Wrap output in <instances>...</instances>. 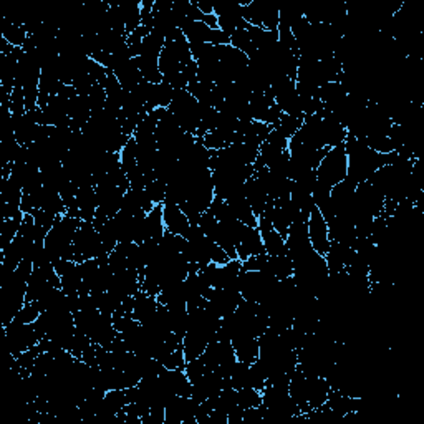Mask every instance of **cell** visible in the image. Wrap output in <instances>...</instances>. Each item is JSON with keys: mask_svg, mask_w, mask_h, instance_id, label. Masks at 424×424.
Listing matches in <instances>:
<instances>
[{"mask_svg": "<svg viewBox=\"0 0 424 424\" xmlns=\"http://www.w3.org/2000/svg\"><path fill=\"white\" fill-rule=\"evenodd\" d=\"M353 197L354 201H357L363 209L370 212L373 218H378V215L383 214L384 196L370 183V181H363V183L358 184L357 189H354Z\"/></svg>", "mask_w": 424, "mask_h": 424, "instance_id": "cell-10", "label": "cell"}, {"mask_svg": "<svg viewBox=\"0 0 424 424\" xmlns=\"http://www.w3.org/2000/svg\"><path fill=\"white\" fill-rule=\"evenodd\" d=\"M158 305H159L158 298L140 290V292L135 295V309H133V317H135L142 325V323H146L151 317H153L154 311L158 310Z\"/></svg>", "mask_w": 424, "mask_h": 424, "instance_id": "cell-23", "label": "cell"}, {"mask_svg": "<svg viewBox=\"0 0 424 424\" xmlns=\"http://www.w3.org/2000/svg\"><path fill=\"white\" fill-rule=\"evenodd\" d=\"M288 395L293 401H295L298 409H300L302 416H305L307 413H310V406H309V403H307V398H305V375L302 373L298 368H295L293 373L290 375Z\"/></svg>", "mask_w": 424, "mask_h": 424, "instance_id": "cell-22", "label": "cell"}, {"mask_svg": "<svg viewBox=\"0 0 424 424\" xmlns=\"http://www.w3.org/2000/svg\"><path fill=\"white\" fill-rule=\"evenodd\" d=\"M261 19H262V28L267 32H277L280 25V8H277L270 3L262 2L261 3Z\"/></svg>", "mask_w": 424, "mask_h": 424, "instance_id": "cell-35", "label": "cell"}, {"mask_svg": "<svg viewBox=\"0 0 424 424\" xmlns=\"http://www.w3.org/2000/svg\"><path fill=\"white\" fill-rule=\"evenodd\" d=\"M322 124H323V136H325V146L327 148H335V146L343 145L347 141L348 131L343 124L340 123L335 115L327 111L323 108L322 115Z\"/></svg>", "mask_w": 424, "mask_h": 424, "instance_id": "cell-12", "label": "cell"}, {"mask_svg": "<svg viewBox=\"0 0 424 424\" xmlns=\"http://www.w3.org/2000/svg\"><path fill=\"white\" fill-rule=\"evenodd\" d=\"M226 202L229 206H231L234 215H236V218L239 219L240 222H244L245 226H249V227H257L259 218L254 214L252 207H250L245 196H237V197H234V199H231V201H226Z\"/></svg>", "mask_w": 424, "mask_h": 424, "instance_id": "cell-24", "label": "cell"}, {"mask_svg": "<svg viewBox=\"0 0 424 424\" xmlns=\"http://www.w3.org/2000/svg\"><path fill=\"white\" fill-rule=\"evenodd\" d=\"M159 380L166 384L168 388L171 389L174 395L179 396H191L193 395V384L189 382L188 375H186L184 370H179V368H171L164 366L159 373Z\"/></svg>", "mask_w": 424, "mask_h": 424, "instance_id": "cell-13", "label": "cell"}, {"mask_svg": "<svg viewBox=\"0 0 424 424\" xmlns=\"http://www.w3.org/2000/svg\"><path fill=\"white\" fill-rule=\"evenodd\" d=\"M247 363L237 361L234 366L232 375H231V384L234 389H242V388H250V373H249Z\"/></svg>", "mask_w": 424, "mask_h": 424, "instance_id": "cell-38", "label": "cell"}, {"mask_svg": "<svg viewBox=\"0 0 424 424\" xmlns=\"http://www.w3.org/2000/svg\"><path fill=\"white\" fill-rule=\"evenodd\" d=\"M244 196L247 199V202L252 207L254 214L261 215L263 209H266V206L269 204V196H267L266 189H263V186L261 184V181L257 179V177L252 176L250 179L245 181L244 184Z\"/></svg>", "mask_w": 424, "mask_h": 424, "instance_id": "cell-16", "label": "cell"}, {"mask_svg": "<svg viewBox=\"0 0 424 424\" xmlns=\"http://www.w3.org/2000/svg\"><path fill=\"white\" fill-rule=\"evenodd\" d=\"M262 272H267V274H272L279 280H284L287 279V277L293 275V262L288 255H277V257L269 255L266 269Z\"/></svg>", "mask_w": 424, "mask_h": 424, "instance_id": "cell-25", "label": "cell"}, {"mask_svg": "<svg viewBox=\"0 0 424 424\" xmlns=\"http://www.w3.org/2000/svg\"><path fill=\"white\" fill-rule=\"evenodd\" d=\"M166 232L163 219V204H156L153 209L148 212V239L159 240Z\"/></svg>", "mask_w": 424, "mask_h": 424, "instance_id": "cell-32", "label": "cell"}, {"mask_svg": "<svg viewBox=\"0 0 424 424\" xmlns=\"http://www.w3.org/2000/svg\"><path fill=\"white\" fill-rule=\"evenodd\" d=\"M163 219H164V227L168 232L177 234V236H183L188 231L191 222L186 218V214L181 211V207L177 204H163Z\"/></svg>", "mask_w": 424, "mask_h": 424, "instance_id": "cell-17", "label": "cell"}, {"mask_svg": "<svg viewBox=\"0 0 424 424\" xmlns=\"http://www.w3.org/2000/svg\"><path fill=\"white\" fill-rule=\"evenodd\" d=\"M302 124H304V120L302 118H295V116H288V115L282 113L279 123L275 124L274 129H277L280 135L287 138V140H290V138L295 135V133H298V129L302 128Z\"/></svg>", "mask_w": 424, "mask_h": 424, "instance_id": "cell-37", "label": "cell"}, {"mask_svg": "<svg viewBox=\"0 0 424 424\" xmlns=\"http://www.w3.org/2000/svg\"><path fill=\"white\" fill-rule=\"evenodd\" d=\"M330 389V384L323 376H305V398L310 411L325 405Z\"/></svg>", "mask_w": 424, "mask_h": 424, "instance_id": "cell-14", "label": "cell"}, {"mask_svg": "<svg viewBox=\"0 0 424 424\" xmlns=\"http://www.w3.org/2000/svg\"><path fill=\"white\" fill-rule=\"evenodd\" d=\"M140 290H141V280L138 270L127 269L113 275L108 292L113 293L118 300L123 302L124 298L135 297Z\"/></svg>", "mask_w": 424, "mask_h": 424, "instance_id": "cell-9", "label": "cell"}, {"mask_svg": "<svg viewBox=\"0 0 424 424\" xmlns=\"http://www.w3.org/2000/svg\"><path fill=\"white\" fill-rule=\"evenodd\" d=\"M0 32H2V38H6V40L10 43L12 47H19V49H24L25 42H27V38H28V33H27V30H25L24 25L12 24V22H8L6 19L2 20Z\"/></svg>", "mask_w": 424, "mask_h": 424, "instance_id": "cell-27", "label": "cell"}, {"mask_svg": "<svg viewBox=\"0 0 424 424\" xmlns=\"http://www.w3.org/2000/svg\"><path fill=\"white\" fill-rule=\"evenodd\" d=\"M345 149H347V158H348L347 177H350L354 184H360L363 181H368L376 170L386 166V164H391L396 158V151H391V153L386 154L376 153V151L368 148L365 141L352 135L347 136Z\"/></svg>", "mask_w": 424, "mask_h": 424, "instance_id": "cell-1", "label": "cell"}, {"mask_svg": "<svg viewBox=\"0 0 424 424\" xmlns=\"http://www.w3.org/2000/svg\"><path fill=\"white\" fill-rule=\"evenodd\" d=\"M164 45H166V40H164V37L159 35V33H156V32H153V30H151L149 35L146 37L145 40H142V43H141L140 57L159 60V55L163 54Z\"/></svg>", "mask_w": 424, "mask_h": 424, "instance_id": "cell-29", "label": "cell"}, {"mask_svg": "<svg viewBox=\"0 0 424 424\" xmlns=\"http://www.w3.org/2000/svg\"><path fill=\"white\" fill-rule=\"evenodd\" d=\"M237 405L240 409L259 408L262 405V393L254 388L237 389Z\"/></svg>", "mask_w": 424, "mask_h": 424, "instance_id": "cell-36", "label": "cell"}, {"mask_svg": "<svg viewBox=\"0 0 424 424\" xmlns=\"http://www.w3.org/2000/svg\"><path fill=\"white\" fill-rule=\"evenodd\" d=\"M220 47L211 45V43H191V54L196 62H219L220 60Z\"/></svg>", "mask_w": 424, "mask_h": 424, "instance_id": "cell-31", "label": "cell"}, {"mask_svg": "<svg viewBox=\"0 0 424 424\" xmlns=\"http://www.w3.org/2000/svg\"><path fill=\"white\" fill-rule=\"evenodd\" d=\"M110 255L103 247L99 234L95 229L93 222L81 220L78 227L75 239H73V261L76 263L88 261V259H98Z\"/></svg>", "mask_w": 424, "mask_h": 424, "instance_id": "cell-5", "label": "cell"}, {"mask_svg": "<svg viewBox=\"0 0 424 424\" xmlns=\"http://www.w3.org/2000/svg\"><path fill=\"white\" fill-rule=\"evenodd\" d=\"M115 76L118 78L121 88L124 90V92H131V90H135L138 85L141 83L145 78H142L140 68H138V65L135 62V58L127 60V62H123L118 67L115 68Z\"/></svg>", "mask_w": 424, "mask_h": 424, "instance_id": "cell-19", "label": "cell"}, {"mask_svg": "<svg viewBox=\"0 0 424 424\" xmlns=\"http://www.w3.org/2000/svg\"><path fill=\"white\" fill-rule=\"evenodd\" d=\"M202 145L211 151H219L227 148V146L236 145V142H242V138L239 133L236 131H224V129H212L201 138Z\"/></svg>", "mask_w": 424, "mask_h": 424, "instance_id": "cell-21", "label": "cell"}, {"mask_svg": "<svg viewBox=\"0 0 424 424\" xmlns=\"http://www.w3.org/2000/svg\"><path fill=\"white\" fill-rule=\"evenodd\" d=\"M194 3H196L199 10L202 12L204 15H211L214 14V3H207V2H197V0H194Z\"/></svg>", "mask_w": 424, "mask_h": 424, "instance_id": "cell-44", "label": "cell"}, {"mask_svg": "<svg viewBox=\"0 0 424 424\" xmlns=\"http://www.w3.org/2000/svg\"><path fill=\"white\" fill-rule=\"evenodd\" d=\"M135 62L138 65V68H140L142 78H145L148 83H153V85L161 83L163 75H161V72H159V67H158L159 60L146 58V57H136Z\"/></svg>", "mask_w": 424, "mask_h": 424, "instance_id": "cell-30", "label": "cell"}, {"mask_svg": "<svg viewBox=\"0 0 424 424\" xmlns=\"http://www.w3.org/2000/svg\"><path fill=\"white\" fill-rule=\"evenodd\" d=\"M261 236L267 255H272V257H277V255H287V244H285V239L275 231V229L261 232Z\"/></svg>", "mask_w": 424, "mask_h": 424, "instance_id": "cell-28", "label": "cell"}, {"mask_svg": "<svg viewBox=\"0 0 424 424\" xmlns=\"http://www.w3.org/2000/svg\"><path fill=\"white\" fill-rule=\"evenodd\" d=\"M120 158H121V168H123L124 174L127 176L131 174V172L138 168V145L135 138L133 136L129 138L127 146L121 149Z\"/></svg>", "mask_w": 424, "mask_h": 424, "instance_id": "cell-33", "label": "cell"}, {"mask_svg": "<svg viewBox=\"0 0 424 424\" xmlns=\"http://www.w3.org/2000/svg\"><path fill=\"white\" fill-rule=\"evenodd\" d=\"M80 224L81 219L72 218L68 214L60 215L57 219L55 226L45 237V249L51 262H57L60 259L73 261V239H75Z\"/></svg>", "mask_w": 424, "mask_h": 424, "instance_id": "cell-3", "label": "cell"}, {"mask_svg": "<svg viewBox=\"0 0 424 424\" xmlns=\"http://www.w3.org/2000/svg\"><path fill=\"white\" fill-rule=\"evenodd\" d=\"M42 305L38 300L33 302H25V305L22 307L19 313L15 315V318L12 320L14 323H19V325H27V323H33L35 320L42 315Z\"/></svg>", "mask_w": 424, "mask_h": 424, "instance_id": "cell-34", "label": "cell"}, {"mask_svg": "<svg viewBox=\"0 0 424 424\" xmlns=\"http://www.w3.org/2000/svg\"><path fill=\"white\" fill-rule=\"evenodd\" d=\"M354 250L350 245L339 244V242H330V249L325 254V262L330 274H340L350 266L353 261Z\"/></svg>", "mask_w": 424, "mask_h": 424, "instance_id": "cell-11", "label": "cell"}, {"mask_svg": "<svg viewBox=\"0 0 424 424\" xmlns=\"http://www.w3.org/2000/svg\"><path fill=\"white\" fill-rule=\"evenodd\" d=\"M263 421L262 408H247L242 409V424H257Z\"/></svg>", "mask_w": 424, "mask_h": 424, "instance_id": "cell-43", "label": "cell"}, {"mask_svg": "<svg viewBox=\"0 0 424 424\" xmlns=\"http://www.w3.org/2000/svg\"><path fill=\"white\" fill-rule=\"evenodd\" d=\"M237 259L240 262L247 261L249 257H255V255L266 254V247H263L262 236L257 227H247L245 229L244 237H242L239 245L236 247Z\"/></svg>", "mask_w": 424, "mask_h": 424, "instance_id": "cell-15", "label": "cell"}, {"mask_svg": "<svg viewBox=\"0 0 424 424\" xmlns=\"http://www.w3.org/2000/svg\"><path fill=\"white\" fill-rule=\"evenodd\" d=\"M309 239L315 252L325 257L328 249H330V239H328L327 220L318 211V207H315L309 215Z\"/></svg>", "mask_w": 424, "mask_h": 424, "instance_id": "cell-8", "label": "cell"}, {"mask_svg": "<svg viewBox=\"0 0 424 424\" xmlns=\"http://www.w3.org/2000/svg\"><path fill=\"white\" fill-rule=\"evenodd\" d=\"M145 191L151 201H153V204H164V199H166V183H163V181L154 177L153 181L146 183Z\"/></svg>", "mask_w": 424, "mask_h": 424, "instance_id": "cell-40", "label": "cell"}, {"mask_svg": "<svg viewBox=\"0 0 424 424\" xmlns=\"http://www.w3.org/2000/svg\"><path fill=\"white\" fill-rule=\"evenodd\" d=\"M315 172H317V183L313 186V191L330 193L333 186L341 183L348 174V158L345 142L328 151Z\"/></svg>", "mask_w": 424, "mask_h": 424, "instance_id": "cell-4", "label": "cell"}, {"mask_svg": "<svg viewBox=\"0 0 424 424\" xmlns=\"http://www.w3.org/2000/svg\"><path fill=\"white\" fill-rule=\"evenodd\" d=\"M3 333H6L7 352L15 358L19 357L20 353L37 347L43 339V333L38 332L35 323L19 325V323L10 322L8 325L3 327Z\"/></svg>", "mask_w": 424, "mask_h": 424, "instance_id": "cell-6", "label": "cell"}, {"mask_svg": "<svg viewBox=\"0 0 424 424\" xmlns=\"http://www.w3.org/2000/svg\"><path fill=\"white\" fill-rule=\"evenodd\" d=\"M33 272V263L28 259H24L17 270L12 274L6 284L0 285V295H2V327L8 325L22 307L25 305L30 275Z\"/></svg>", "mask_w": 424, "mask_h": 424, "instance_id": "cell-2", "label": "cell"}, {"mask_svg": "<svg viewBox=\"0 0 424 424\" xmlns=\"http://www.w3.org/2000/svg\"><path fill=\"white\" fill-rule=\"evenodd\" d=\"M183 33L189 43H211V45H231V37L219 28L207 27L204 22L188 20L183 25Z\"/></svg>", "mask_w": 424, "mask_h": 424, "instance_id": "cell-7", "label": "cell"}, {"mask_svg": "<svg viewBox=\"0 0 424 424\" xmlns=\"http://www.w3.org/2000/svg\"><path fill=\"white\" fill-rule=\"evenodd\" d=\"M30 214H32L33 219H35L37 226L47 234L51 231V227L55 226V222H57V219L60 218V215L54 214V212L45 211V209H33L32 212H30Z\"/></svg>", "mask_w": 424, "mask_h": 424, "instance_id": "cell-39", "label": "cell"}, {"mask_svg": "<svg viewBox=\"0 0 424 424\" xmlns=\"http://www.w3.org/2000/svg\"><path fill=\"white\" fill-rule=\"evenodd\" d=\"M24 212L20 211L14 218L2 220V226H0V250L7 249L12 244V240L15 239L22 226V220H24Z\"/></svg>", "mask_w": 424, "mask_h": 424, "instance_id": "cell-26", "label": "cell"}, {"mask_svg": "<svg viewBox=\"0 0 424 424\" xmlns=\"http://www.w3.org/2000/svg\"><path fill=\"white\" fill-rule=\"evenodd\" d=\"M120 8L121 15L124 20V28L127 35L133 33L141 25V2L140 0H120V2H111Z\"/></svg>", "mask_w": 424, "mask_h": 424, "instance_id": "cell-20", "label": "cell"}, {"mask_svg": "<svg viewBox=\"0 0 424 424\" xmlns=\"http://www.w3.org/2000/svg\"><path fill=\"white\" fill-rule=\"evenodd\" d=\"M184 371H186V375H188L189 382L194 383L196 380H199L202 375H204L206 365H204V361L201 360V358H197V360L186 363V370Z\"/></svg>", "mask_w": 424, "mask_h": 424, "instance_id": "cell-42", "label": "cell"}, {"mask_svg": "<svg viewBox=\"0 0 424 424\" xmlns=\"http://www.w3.org/2000/svg\"><path fill=\"white\" fill-rule=\"evenodd\" d=\"M76 204L80 209V219L86 220V222H93L95 214L98 209V197L95 186H83L78 188L76 193Z\"/></svg>", "mask_w": 424, "mask_h": 424, "instance_id": "cell-18", "label": "cell"}, {"mask_svg": "<svg viewBox=\"0 0 424 424\" xmlns=\"http://www.w3.org/2000/svg\"><path fill=\"white\" fill-rule=\"evenodd\" d=\"M231 45L234 47V49L244 51L247 57H249V55H252L255 51L254 45H252V38H250L247 28L240 30V32H237V33H234V35L231 37Z\"/></svg>", "mask_w": 424, "mask_h": 424, "instance_id": "cell-41", "label": "cell"}]
</instances>
